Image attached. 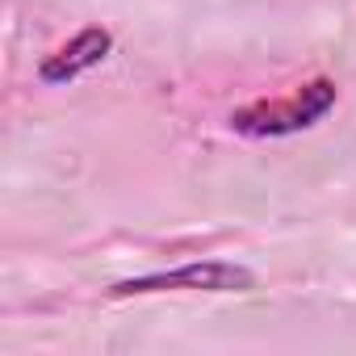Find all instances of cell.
<instances>
[{"instance_id": "2", "label": "cell", "mask_w": 356, "mask_h": 356, "mask_svg": "<svg viewBox=\"0 0 356 356\" xmlns=\"http://www.w3.org/2000/svg\"><path fill=\"white\" fill-rule=\"evenodd\" d=\"M256 277L243 264L231 260H189L181 268H163V273H147V277H130L118 281L109 289V298H134V293H168V289H206V293H243L252 289Z\"/></svg>"}, {"instance_id": "1", "label": "cell", "mask_w": 356, "mask_h": 356, "mask_svg": "<svg viewBox=\"0 0 356 356\" xmlns=\"http://www.w3.org/2000/svg\"><path fill=\"white\" fill-rule=\"evenodd\" d=\"M335 105V84L327 76L293 88L285 101H256L231 113V130L235 134H252V138H281V134H298L310 130L318 118H327Z\"/></svg>"}, {"instance_id": "3", "label": "cell", "mask_w": 356, "mask_h": 356, "mask_svg": "<svg viewBox=\"0 0 356 356\" xmlns=\"http://www.w3.org/2000/svg\"><path fill=\"white\" fill-rule=\"evenodd\" d=\"M113 51V38H109V30H97V26H88V30H80L59 55H51L42 67H38V80L42 84H67V80H76L80 72H88V67H97L105 55Z\"/></svg>"}]
</instances>
